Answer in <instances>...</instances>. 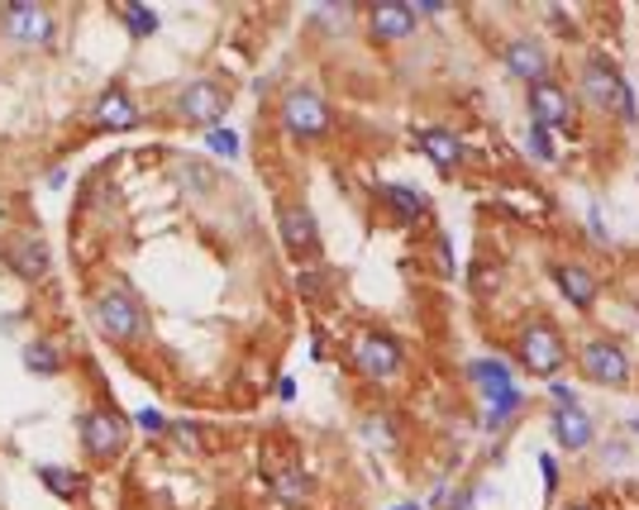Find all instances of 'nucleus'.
Segmentation results:
<instances>
[{
	"label": "nucleus",
	"instance_id": "obj_21",
	"mask_svg": "<svg viewBox=\"0 0 639 510\" xmlns=\"http://www.w3.org/2000/svg\"><path fill=\"white\" fill-rule=\"evenodd\" d=\"M20 362L34 377H57V372H67V344L57 334H34V339H24Z\"/></svg>",
	"mask_w": 639,
	"mask_h": 510
},
{
	"label": "nucleus",
	"instance_id": "obj_9",
	"mask_svg": "<svg viewBox=\"0 0 639 510\" xmlns=\"http://www.w3.org/2000/svg\"><path fill=\"white\" fill-rule=\"evenodd\" d=\"M129 434H134V425H129V415L120 411V405L110 401H91L86 411L77 415V444L82 454L91 463H120L124 448H129Z\"/></svg>",
	"mask_w": 639,
	"mask_h": 510
},
{
	"label": "nucleus",
	"instance_id": "obj_40",
	"mask_svg": "<svg viewBox=\"0 0 639 510\" xmlns=\"http://www.w3.org/2000/svg\"><path fill=\"white\" fill-rule=\"evenodd\" d=\"M272 397H278L282 405H292V401H296V377H292V372H282L278 382H272Z\"/></svg>",
	"mask_w": 639,
	"mask_h": 510
},
{
	"label": "nucleus",
	"instance_id": "obj_8",
	"mask_svg": "<svg viewBox=\"0 0 639 510\" xmlns=\"http://www.w3.org/2000/svg\"><path fill=\"white\" fill-rule=\"evenodd\" d=\"M626 82H630L626 67H620L611 53H602V48L577 53V63H573V100H577V106H587L592 115L611 120V106H616V96H620V86H626Z\"/></svg>",
	"mask_w": 639,
	"mask_h": 510
},
{
	"label": "nucleus",
	"instance_id": "obj_44",
	"mask_svg": "<svg viewBox=\"0 0 639 510\" xmlns=\"http://www.w3.org/2000/svg\"><path fill=\"white\" fill-rule=\"evenodd\" d=\"M559 510H602L597 501H568V506H559Z\"/></svg>",
	"mask_w": 639,
	"mask_h": 510
},
{
	"label": "nucleus",
	"instance_id": "obj_3",
	"mask_svg": "<svg viewBox=\"0 0 639 510\" xmlns=\"http://www.w3.org/2000/svg\"><path fill=\"white\" fill-rule=\"evenodd\" d=\"M344 358H348V368H354L362 382L377 387V391H397L405 382V368H411V354H405V344L391 329H377V325L348 329Z\"/></svg>",
	"mask_w": 639,
	"mask_h": 510
},
{
	"label": "nucleus",
	"instance_id": "obj_33",
	"mask_svg": "<svg viewBox=\"0 0 639 510\" xmlns=\"http://www.w3.org/2000/svg\"><path fill=\"white\" fill-rule=\"evenodd\" d=\"M611 124H620V129H635L639 124V91H635V82L620 86V96H616V106H611Z\"/></svg>",
	"mask_w": 639,
	"mask_h": 510
},
{
	"label": "nucleus",
	"instance_id": "obj_29",
	"mask_svg": "<svg viewBox=\"0 0 639 510\" xmlns=\"http://www.w3.org/2000/svg\"><path fill=\"white\" fill-rule=\"evenodd\" d=\"M526 153L534 158V163L554 167L559 163V134H549L544 124H526Z\"/></svg>",
	"mask_w": 639,
	"mask_h": 510
},
{
	"label": "nucleus",
	"instance_id": "obj_23",
	"mask_svg": "<svg viewBox=\"0 0 639 510\" xmlns=\"http://www.w3.org/2000/svg\"><path fill=\"white\" fill-rule=\"evenodd\" d=\"M268 491H272V501H282V506H306L315 497V482H311L306 468H296V463H282V468L268 477Z\"/></svg>",
	"mask_w": 639,
	"mask_h": 510
},
{
	"label": "nucleus",
	"instance_id": "obj_19",
	"mask_svg": "<svg viewBox=\"0 0 639 510\" xmlns=\"http://www.w3.org/2000/svg\"><path fill=\"white\" fill-rule=\"evenodd\" d=\"M415 153L425 158L434 172H444V177H448V172H458V167L473 158L468 143H463L448 124H420V129H415Z\"/></svg>",
	"mask_w": 639,
	"mask_h": 510
},
{
	"label": "nucleus",
	"instance_id": "obj_16",
	"mask_svg": "<svg viewBox=\"0 0 639 510\" xmlns=\"http://www.w3.org/2000/svg\"><path fill=\"white\" fill-rule=\"evenodd\" d=\"M86 120H91V129H100V134H129V129L143 120V106L124 82H110L106 91H96V100L86 106Z\"/></svg>",
	"mask_w": 639,
	"mask_h": 510
},
{
	"label": "nucleus",
	"instance_id": "obj_38",
	"mask_svg": "<svg viewBox=\"0 0 639 510\" xmlns=\"http://www.w3.org/2000/svg\"><path fill=\"white\" fill-rule=\"evenodd\" d=\"M544 397H549V411H563V405H583V391H577L573 382H563V377L544 382Z\"/></svg>",
	"mask_w": 639,
	"mask_h": 510
},
{
	"label": "nucleus",
	"instance_id": "obj_24",
	"mask_svg": "<svg viewBox=\"0 0 639 510\" xmlns=\"http://www.w3.org/2000/svg\"><path fill=\"white\" fill-rule=\"evenodd\" d=\"M506 286V268L491 253H477L473 268H468V291L477 301H497V291Z\"/></svg>",
	"mask_w": 639,
	"mask_h": 510
},
{
	"label": "nucleus",
	"instance_id": "obj_14",
	"mask_svg": "<svg viewBox=\"0 0 639 510\" xmlns=\"http://www.w3.org/2000/svg\"><path fill=\"white\" fill-rule=\"evenodd\" d=\"M362 29L377 48H397V43H411L420 34V14L411 0H372V6H362Z\"/></svg>",
	"mask_w": 639,
	"mask_h": 510
},
{
	"label": "nucleus",
	"instance_id": "obj_32",
	"mask_svg": "<svg viewBox=\"0 0 639 510\" xmlns=\"http://www.w3.org/2000/svg\"><path fill=\"white\" fill-rule=\"evenodd\" d=\"M206 153H210V158H225V163H229V158H239V153H243L239 129H229V124L210 129V134H206Z\"/></svg>",
	"mask_w": 639,
	"mask_h": 510
},
{
	"label": "nucleus",
	"instance_id": "obj_36",
	"mask_svg": "<svg viewBox=\"0 0 639 510\" xmlns=\"http://www.w3.org/2000/svg\"><path fill=\"white\" fill-rule=\"evenodd\" d=\"M597 454H602V468H630V458H635V448H630V440H597Z\"/></svg>",
	"mask_w": 639,
	"mask_h": 510
},
{
	"label": "nucleus",
	"instance_id": "obj_5",
	"mask_svg": "<svg viewBox=\"0 0 639 510\" xmlns=\"http://www.w3.org/2000/svg\"><path fill=\"white\" fill-rule=\"evenodd\" d=\"M278 129L301 149L325 143L334 134V100L325 96V86L315 82H292L278 96Z\"/></svg>",
	"mask_w": 639,
	"mask_h": 510
},
{
	"label": "nucleus",
	"instance_id": "obj_30",
	"mask_svg": "<svg viewBox=\"0 0 639 510\" xmlns=\"http://www.w3.org/2000/svg\"><path fill=\"white\" fill-rule=\"evenodd\" d=\"M583 235L597 243V249H611V225H606V215H602V200H587V210H583Z\"/></svg>",
	"mask_w": 639,
	"mask_h": 510
},
{
	"label": "nucleus",
	"instance_id": "obj_42",
	"mask_svg": "<svg viewBox=\"0 0 639 510\" xmlns=\"http://www.w3.org/2000/svg\"><path fill=\"white\" fill-rule=\"evenodd\" d=\"M311 358H315V362H329V339H325V334H315V344H311Z\"/></svg>",
	"mask_w": 639,
	"mask_h": 510
},
{
	"label": "nucleus",
	"instance_id": "obj_43",
	"mask_svg": "<svg viewBox=\"0 0 639 510\" xmlns=\"http://www.w3.org/2000/svg\"><path fill=\"white\" fill-rule=\"evenodd\" d=\"M67 182V167H48V172H43V186H48V192H53V186H63Z\"/></svg>",
	"mask_w": 639,
	"mask_h": 510
},
{
	"label": "nucleus",
	"instance_id": "obj_12",
	"mask_svg": "<svg viewBox=\"0 0 639 510\" xmlns=\"http://www.w3.org/2000/svg\"><path fill=\"white\" fill-rule=\"evenodd\" d=\"M497 57H501L506 77H516L520 86L559 77V53L549 48L540 34H506V39H497Z\"/></svg>",
	"mask_w": 639,
	"mask_h": 510
},
{
	"label": "nucleus",
	"instance_id": "obj_20",
	"mask_svg": "<svg viewBox=\"0 0 639 510\" xmlns=\"http://www.w3.org/2000/svg\"><path fill=\"white\" fill-rule=\"evenodd\" d=\"M377 200H382V210L391 215V225H397V229H411V225L430 220V196L420 192V186H411V182H382V186H377Z\"/></svg>",
	"mask_w": 639,
	"mask_h": 510
},
{
	"label": "nucleus",
	"instance_id": "obj_25",
	"mask_svg": "<svg viewBox=\"0 0 639 510\" xmlns=\"http://www.w3.org/2000/svg\"><path fill=\"white\" fill-rule=\"evenodd\" d=\"M34 477L53 491L57 501H77V497H82V482H86V477H82L77 468H63V463H39Z\"/></svg>",
	"mask_w": 639,
	"mask_h": 510
},
{
	"label": "nucleus",
	"instance_id": "obj_13",
	"mask_svg": "<svg viewBox=\"0 0 639 510\" xmlns=\"http://www.w3.org/2000/svg\"><path fill=\"white\" fill-rule=\"evenodd\" d=\"M0 262H6L24 286H43L53 276V249L34 225H14L10 235L0 239Z\"/></svg>",
	"mask_w": 639,
	"mask_h": 510
},
{
	"label": "nucleus",
	"instance_id": "obj_10",
	"mask_svg": "<svg viewBox=\"0 0 639 510\" xmlns=\"http://www.w3.org/2000/svg\"><path fill=\"white\" fill-rule=\"evenodd\" d=\"M229 106H235V91L220 82V77H192L172 100V120L186 124V129H201V134H210V129L225 124Z\"/></svg>",
	"mask_w": 639,
	"mask_h": 510
},
{
	"label": "nucleus",
	"instance_id": "obj_37",
	"mask_svg": "<svg viewBox=\"0 0 639 510\" xmlns=\"http://www.w3.org/2000/svg\"><path fill=\"white\" fill-rule=\"evenodd\" d=\"M434 272L440 276H458V258H454V239L444 229H434Z\"/></svg>",
	"mask_w": 639,
	"mask_h": 510
},
{
	"label": "nucleus",
	"instance_id": "obj_31",
	"mask_svg": "<svg viewBox=\"0 0 639 510\" xmlns=\"http://www.w3.org/2000/svg\"><path fill=\"white\" fill-rule=\"evenodd\" d=\"M129 425H134L139 434H149V440H167L172 415H163V411H158V405H139V411L129 415Z\"/></svg>",
	"mask_w": 639,
	"mask_h": 510
},
{
	"label": "nucleus",
	"instance_id": "obj_17",
	"mask_svg": "<svg viewBox=\"0 0 639 510\" xmlns=\"http://www.w3.org/2000/svg\"><path fill=\"white\" fill-rule=\"evenodd\" d=\"M278 239H282V253L296 262H311L320 253V220L306 200L292 196L278 206Z\"/></svg>",
	"mask_w": 639,
	"mask_h": 510
},
{
	"label": "nucleus",
	"instance_id": "obj_7",
	"mask_svg": "<svg viewBox=\"0 0 639 510\" xmlns=\"http://www.w3.org/2000/svg\"><path fill=\"white\" fill-rule=\"evenodd\" d=\"M63 34V14L39 0H6L0 6V39L20 53H53Z\"/></svg>",
	"mask_w": 639,
	"mask_h": 510
},
{
	"label": "nucleus",
	"instance_id": "obj_22",
	"mask_svg": "<svg viewBox=\"0 0 639 510\" xmlns=\"http://www.w3.org/2000/svg\"><path fill=\"white\" fill-rule=\"evenodd\" d=\"M167 177L177 182L186 196H210L215 186H220V177H215V167L206 163V158H196V153H182V158H172Z\"/></svg>",
	"mask_w": 639,
	"mask_h": 510
},
{
	"label": "nucleus",
	"instance_id": "obj_18",
	"mask_svg": "<svg viewBox=\"0 0 639 510\" xmlns=\"http://www.w3.org/2000/svg\"><path fill=\"white\" fill-rule=\"evenodd\" d=\"M549 440H554L559 454H587L597 448L602 430H597V415L587 405H563V411H549Z\"/></svg>",
	"mask_w": 639,
	"mask_h": 510
},
{
	"label": "nucleus",
	"instance_id": "obj_6",
	"mask_svg": "<svg viewBox=\"0 0 639 510\" xmlns=\"http://www.w3.org/2000/svg\"><path fill=\"white\" fill-rule=\"evenodd\" d=\"M573 368L583 382L602 387V391L635 387V358L616 334H583V339H573Z\"/></svg>",
	"mask_w": 639,
	"mask_h": 510
},
{
	"label": "nucleus",
	"instance_id": "obj_26",
	"mask_svg": "<svg viewBox=\"0 0 639 510\" xmlns=\"http://www.w3.org/2000/svg\"><path fill=\"white\" fill-rule=\"evenodd\" d=\"M115 14H120L124 34H129V39H139V43H143V39H153L158 29H163V14H158L153 6H143V0H129V6H120Z\"/></svg>",
	"mask_w": 639,
	"mask_h": 510
},
{
	"label": "nucleus",
	"instance_id": "obj_35",
	"mask_svg": "<svg viewBox=\"0 0 639 510\" xmlns=\"http://www.w3.org/2000/svg\"><path fill=\"white\" fill-rule=\"evenodd\" d=\"M362 430H368L372 440H382V444H397V440H401V415H391V411H372Z\"/></svg>",
	"mask_w": 639,
	"mask_h": 510
},
{
	"label": "nucleus",
	"instance_id": "obj_39",
	"mask_svg": "<svg viewBox=\"0 0 639 510\" xmlns=\"http://www.w3.org/2000/svg\"><path fill=\"white\" fill-rule=\"evenodd\" d=\"M448 510H477V487H454V497H448Z\"/></svg>",
	"mask_w": 639,
	"mask_h": 510
},
{
	"label": "nucleus",
	"instance_id": "obj_28",
	"mask_svg": "<svg viewBox=\"0 0 639 510\" xmlns=\"http://www.w3.org/2000/svg\"><path fill=\"white\" fill-rule=\"evenodd\" d=\"M167 440L182 448V454H206L210 448V430L201 420H172L167 425Z\"/></svg>",
	"mask_w": 639,
	"mask_h": 510
},
{
	"label": "nucleus",
	"instance_id": "obj_34",
	"mask_svg": "<svg viewBox=\"0 0 639 510\" xmlns=\"http://www.w3.org/2000/svg\"><path fill=\"white\" fill-rule=\"evenodd\" d=\"M540 482H544V497H559V487H563V458L554 454V448H540Z\"/></svg>",
	"mask_w": 639,
	"mask_h": 510
},
{
	"label": "nucleus",
	"instance_id": "obj_4",
	"mask_svg": "<svg viewBox=\"0 0 639 510\" xmlns=\"http://www.w3.org/2000/svg\"><path fill=\"white\" fill-rule=\"evenodd\" d=\"M511 354H516V368L530 372L534 382H554L573 368V339L559 319L549 315H530L526 325H516L511 334Z\"/></svg>",
	"mask_w": 639,
	"mask_h": 510
},
{
	"label": "nucleus",
	"instance_id": "obj_11",
	"mask_svg": "<svg viewBox=\"0 0 639 510\" xmlns=\"http://www.w3.org/2000/svg\"><path fill=\"white\" fill-rule=\"evenodd\" d=\"M526 110H530V124H544L549 134L583 139V120H577L573 86L563 82V77H549V82L526 86Z\"/></svg>",
	"mask_w": 639,
	"mask_h": 510
},
{
	"label": "nucleus",
	"instance_id": "obj_15",
	"mask_svg": "<svg viewBox=\"0 0 639 510\" xmlns=\"http://www.w3.org/2000/svg\"><path fill=\"white\" fill-rule=\"evenodd\" d=\"M549 282L577 315H592L602 305V276L587 258H554L549 262Z\"/></svg>",
	"mask_w": 639,
	"mask_h": 510
},
{
	"label": "nucleus",
	"instance_id": "obj_45",
	"mask_svg": "<svg viewBox=\"0 0 639 510\" xmlns=\"http://www.w3.org/2000/svg\"><path fill=\"white\" fill-rule=\"evenodd\" d=\"M391 510H425V506H420V501H397Z\"/></svg>",
	"mask_w": 639,
	"mask_h": 510
},
{
	"label": "nucleus",
	"instance_id": "obj_2",
	"mask_svg": "<svg viewBox=\"0 0 639 510\" xmlns=\"http://www.w3.org/2000/svg\"><path fill=\"white\" fill-rule=\"evenodd\" d=\"M91 325L106 344L115 348H143L153 339V315L143 296L124 276H106L96 291H91Z\"/></svg>",
	"mask_w": 639,
	"mask_h": 510
},
{
	"label": "nucleus",
	"instance_id": "obj_41",
	"mask_svg": "<svg viewBox=\"0 0 639 510\" xmlns=\"http://www.w3.org/2000/svg\"><path fill=\"white\" fill-rule=\"evenodd\" d=\"M415 14H420V20H434V14H448V6H440V0H420Z\"/></svg>",
	"mask_w": 639,
	"mask_h": 510
},
{
	"label": "nucleus",
	"instance_id": "obj_1",
	"mask_svg": "<svg viewBox=\"0 0 639 510\" xmlns=\"http://www.w3.org/2000/svg\"><path fill=\"white\" fill-rule=\"evenodd\" d=\"M463 377L473 382L477 401H483V420H477V425H483L487 440H501V434H511V425H516L520 415H526V405H530V391L520 387L511 358H497V354L468 358Z\"/></svg>",
	"mask_w": 639,
	"mask_h": 510
},
{
	"label": "nucleus",
	"instance_id": "obj_27",
	"mask_svg": "<svg viewBox=\"0 0 639 510\" xmlns=\"http://www.w3.org/2000/svg\"><path fill=\"white\" fill-rule=\"evenodd\" d=\"M334 286V268H325V262H301L296 268V291L306 301H325Z\"/></svg>",
	"mask_w": 639,
	"mask_h": 510
}]
</instances>
